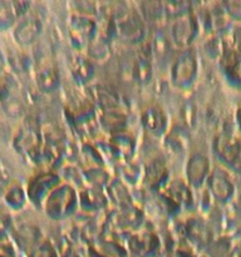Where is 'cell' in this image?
<instances>
[{"instance_id": "1", "label": "cell", "mask_w": 241, "mask_h": 257, "mask_svg": "<svg viewBox=\"0 0 241 257\" xmlns=\"http://www.w3.org/2000/svg\"><path fill=\"white\" fill-rule=\"evenodd\" d=\"M44 211L52 220H63L73 215L79 205L77 191L68 183L58 186L44 201Z\"/></svg>"}, {"instance_id": "2", "label": "cell", "mask_w": 241, "mask_h": 257, "mask_svg": "<svg viewBox=\"0 0 241 257\" xmlns=\"http://www.w3.org/2000/svg\"><path fill=\"white\" fill-rule=\"evenodd\" d=\"M112 27L114 35L128 43L142 42L146 34L142 18L137 10L132 8L118 10L112 17Z\"/></svg>"}, {"instance_id": "3", "label": "cell", "mask_w": 241, "mask_h": 257, "mask_svg": "<svg viewBox=\"0 0 241 257\" xmlns=\"http://www.w3.org/2000/svg\"><path fill=\"white\" fill-rule=\"evenodd\" d=\"M198 60L193 49H185L178 54L171 67V80L177 88H188L197 77Z\"/></svg>"}, {"instance_id": "4", "label": "cell", "mask_w": 241, "mask_h": 257, "mask_svg": "<svg viewBox=\"0 0 241 257\" xmlns=\"http://www.w3.org/2000/svg\"><path fill=\"white\" fill-rule=\"evenodd\" d=\"M43 143H44V138H43L42 132L34 123L23 124L14 137L15 150L34 162L40 161Z\"/></svg>"}, {"instance_id": "5", "label": "cell", "mask_w": 241, "mask_h": 257, "mask_svg": "<svg viewBox=\"0 0 241 257\" xmlns=\"http://www.w3.org/2000/svg\"><path fill=\"white\" fill-rule=\"evenodd\" d=\"M68 30H69V38L73 47L75 49L82 50L89 47V44L95 38L98 24L90 15L75 13L70 15Z\"/></svg>"}, {"instance_id": "6", "label": "cell", "mask_w": 241, "mask_h": 257, "mask_svg": "<svg viewBox=\"0 0 241 257\" xmlns=\"http://www.w3.org/2000/svg\"><path fill=\"white\" fill-rule=\"evenodd\" d=\"M60 185V177L53 171L38 173L28 183L27 196L34 205H42L53 190Z\"/></svg>"}, {"instance_id": "7", "label": "cell", "mask_w": 241, "mask_h": 257, "mask_svg": "<svg viewBox=\"0 0 241 257\" xmlns=\"http://www.w3.org/2000/svg\"><path fill=\"white\" fill-rule=\"evenodd\" d=\"M198 34V20L192 12L173 19L171 38L177 47L188 49Z\"/></svg>"}, {"instance_id": "8", "label": "cell", "mask_w": 241, "mask_h": 257, "mask_svg": "<svg viewBox=\"0 0 241 257\" xmlns=\"http://www.w3.org/2000/svg\"><path fill=\"white\" fill-rule=\"evenodd\" d=\"M191 186L185 181H168L161 188V197L171 207V210L178 212L181 207H190L192 205V193Z\"/></svg>"}, {"instance_id": "9", "label": "cell", "mask_w": 241, "mask_h": 257, "mask_svg": "<svg viewBox=\"0 0 241 257\" xmlns=\"http://www.w3.org/2000/svg\"><path fill=\"white\" fill-rule=\"evenodd\" d=\"M128 251L135 257H157L161 242L158 236L151 231H136L127 241Z\"/></svg>"}, {"instance_id": "10", "label": "cell", "mask_w": 241, "mask_h": 257, "mask_svg": "<svg viewBox=\"0 0 241 257\" xmlns=\"http://www.w3.org/2000/svg\"><path fill=\"white\" fill-rule=\"evenodd\" d=\"M216 156L230 166L241 155V138L232 131H222L213 141Z\"/></svg>"}, {"instance_id": "11", "label": "cell", "mask_w": 241, "mask_h": 257, "mask_svg": "<svg viewBox=\"0 0 241 257\" xmlns=\"http://www.w3.org/2000/svg\"><path fill=\"white\" fill-rule=\"evenodd\" d=\"M206 182L211 195L220 202H227L235 192V185L230 175L222 168H213Z\"/></svg>"}, {"instance_id": "12", "label": "cell", "mask_w": 241, "mask_h": 257, "mask_svg": "<svg viewBox=\"0 0 241 257\" xmlns=\"http://www.w3.org/2000/svg\"><path fill=\"white\" fill-rule=\"evenodd\" d=\"M43 30V23L35 15L27 14L17 23L14 28V38L18 44L27 45L33 44L39 38Z\"/></svg>"}, {"instance_id": "13", "label": "cell", "mask_w": 241, "mask_h": 257, "mask_svg": "<svg viewBox=\"0 0 241 257\" xmlns=\"http://www.w3.org/2000/svg\"><path fill=\"white\" fill-rule=\"evenodd\" d=\"M211 173L210 161L201 153L191 156L186 165V178L187 183L193 187H201L207 181Z\"/></svg>"}, {"instance_id": "14", "label": "cell", "mask_w": 241, "mask_h": 257, "mask_svg": "<svg viewBox=\"0 0 241 257\" xmlns=\"http://www.w3.org/2000/svg\"><path fill=\"white\" fill-rule=\"evenodd\" d=\"M141 123L143 128L153 136H162L167 131L168 119L162 108L158 105H148L141 114Z\"/></svg>"}, {"instance_id": "15", "label": "cell", "mask_w": 241, "mask_h": 257, "mask_svg": "<svg viewBox=\"0 0 241 257\" xmlns=\"http://www.w3.org/2000/svg\"><path fill=\"white\" fill-rule=\"evenodd\" d=\"M35 82L43 93L54 92L60 84V74L54 63L50 60L40 63L35 70Z\"/></svg>"}, {"instance_id": "16", "label": "cell", "mask_w": 241, "mask_h": 257, "mask_svg": "<svg viewBox=\"0 0 241 257\" xmlns=\"http://www.w3.org/2000/svg\"><path fill=\"white\" fill-rule=\"evenodd\" d=\"M28 2H4L0 0V30H8L29 12Z\"/></svg>"}, {"instance_id": "17", "label": "cell", "mask_w": 241, "mask_h": 257, "mask_svg": "<svg viewBox=\"0 0 241 257\" xmlns=\"http://www.w3.org/2000/svg\"><path fill=\"white\" fill-rule=\"evenodd\" d=\"M142 217L143 216L140 208L132 205L127 208H120L119 212H117L112 217V223L115 230L133 233L140 227Z\"/></svg>"}, {"instance_id": "18", "label": "cell", "mask_w": 241, "mask_h": 257, "mask_svg": "<svg viewBox=\"0 0 241 257\" xmlns=\"http://www.w3.org/2000/svg\"><path fill=\"white\" fill-rule=\"evenodd\" d=\"M152 49L151 45H143L136 55L133 64V78L140 84H147L152 78Z\"/></svg>"}, {"instance_id": "19", "label": "cell", "mask_w": 241, "mask_h": 257, "mask_svg": "<svg viewBox=\"0 0 241 257\" xmlns=\"http://www.w3.org/2000/svg\"><path fill=\"white\" fill-rule=\"evenodd\" d=\"M145 182L152 190L160 191L168 182V168L161 158L150 161L145 167Z\"/></svg>"}, {"instance_id": "20", "label": "cell", "mask_w": 241, "mask_h": 257, "mask_svg": "<svg viewBox=\"0 0 241 257\" xmlns=\"http://www.w3.org/2000/svg\"><path fill=\"white\" fill-rule=\"evenodd\" d=\"M185 235L191 245L205 247L211 242L212 233L208 226L200 218H190L185 225Z\"/></svg>"}, {"instance_id": "21", "label": "cell", "mask_w": 241, "mask_h": 257, "mask_svg": "<svg viewBox=\"0 0 241 257\" xmlns=\"http://www.w3.org/2000/svg\"><path fill=\"white\" fill-rule=\"evenodd\" d=\"M98 122L105 132L112 136L118 135L125 132L127 127V115L122 109L100 110L98 114Z\"/></svg>"}, {"instance_id": "22", "label": "cell", "mask_w": 241, "mask_h": 257, "mask_svg": "<svg viewBox=\"0 0 241 257\" xmlns=\"http://www.w3.org/2000/svg\"><path fill=\"white\" fill-rule=\"evenodd\" d=\"M70 74L78 84H87L94 77V64L85 55L77 54L70 59Z\"/></svg>"}, {"instance_id": "23", "label": "cell", "mask_w": 241, "mask_h": 257, "mask_svg": "<svg viewBox=\"0 0 241 257\" xmlns=\"http://www.w3.org/2000/svg\"><path fill=\"white\" fill-rule=\"evenodd\" d=\"M108 147L110 150V155L114 158H119L123 161H131L135 153V141L131 136L125 132L113 135L110 137Z\"/></svg>"}, {"instance_id": "24", "label": "cell", "mask_w": 241, "mask_h": 257, "mask_svg": "<svg viewBox=\"0 0 241 257\" xmlns=\"http://www.w3.org/2000/svg\"><path fill=\"white\" fill-rule=\"evenodd\" d=\"M63 156H64V147H63L62 142L55 137H47L44 138V143H43L42 156H40L39 162L45 163L48 167H55L60 163Z\"/></svg>"}, {"instance_id": "25", "label": "cell", "mask_w": 241, "mask_h": 257, "mask_svg": "<svg viewBox=\"0 0 241 257\" xmlns=\"http://www.w3.org/2000/svg\"><path fill=\"white\" fill-rule=\"evenodd\" d=\"M92 102L100 108V110L122 109V102L117 93L105 87L97 85L92 89Z\"/></svg>"}, {"instance_id": "26", "label": "cell", "mask_w": 241, "mask_h": 257, "mask_svg": "<svg viewBox=\"0 0 241 257\" xmlns=\"http://www.w3.org/2000/svg\"><path fill=\"white\" fill-rule=\"evenodd\" d=\"M80 207L84 211H98L105 203V196L98 187H88L78 193Z\"/></svg>"}, {"instance_id": "27", "label": "cell", "mask_w": 241, "mask_h": 257, "mask_svg": "<svg viewBox=\"0 0 241 257\" xmlns=\"http://www.w3.org/2000/svg\"><path fill=\"white\" fill-rule=\"evenodd\" d=\"M108 195L112 198L113 202L119 208H127L132 206V197L128 192V188L125 183L119 180H114L107 185Z\"/></svg>"}, {"instance_id": "28", "label": "cell", "mask_w": 241, "mask_h": 257, "mask_svg": "<svg viewBox=\"0 0 241 257\" xmlns=\"http://www.w3.org/2000/svg\"><path fill=\"white\" fill-rule=\"evenodd\" d=\"M4 201L13 210H20L24 207L27 201V193L23 190L22 186L17 182H12L8 185L4 191Z\"/></svg>"}, {"instance_id": "29", "label": "cell", "mask_w": 241, "mask_h": 257, "mask_svg": "<svg viewBox=\"0 0 241 257\" xmlns=\"http://www.w3.org/2000/svg\"><path fill=\"white\" fill-rule=\"evenodd\" d=\"M162 7L166 17L171 19H176L191 12V4L186 2H167L163 3Z\"/></svg>"}, {"instance_id": "30", "label": "cell", "mask_w": 241, "mask_h": 257, "mask_svg": "<svg viewBox=\"0 0 241 257\" xmlns=\"http://www.w3.org/2000/svg\"><path fill=\"white\" fill-rule=\"evenodd\" d=\"M13 89H14V79L12 74L0 68V102L5 103L10 99Z\"/></svg>"}, {"instance_id": "31", "label": "cell", "mask_w": 241, "mask_h": 257, "mask_svg": "<svg viewBox=\"0 0 241 257\" xmlns=\"http://www.w3.org/2000/svg\"><path fill=\"white\" fill-rule=\"evenodd\" d=\"M84 176L85 178L89 181L92 187L100 188V186L108 185V183L110 182L108 173L104 172L103 170H100V168H90V170L85 171Z\"/></svg>"}, {"instance_id": "32", "label": "cell", "mask_w": 241, "mask_h": 257, "mask_svg": "<svg viewBox=\"0 0 241 257\" xmlns=\"http://www.w3.org/2000/svg\"><path fill=\"white\" fill-rule=\"evenodd\" d=\"M168 45H170V40L166 37L165 33L160 30V32L156 33L155 38H153V43L151 45L152 54L157 55V57H165L168 53Z\"/></svg>"}, {"instance_id": "33", "label": "cell", "mask_w": 241, "mask_h": 257, "mask_svg": "<svg viewBox=\"0 0 241 257\" xmlns=\"http://www.w3.org/2000/svg\"><path fill=\"white\" fill-rule=\"evenodd\" d=\"M29 257H59V255L49 241H42L30 250Z\"/></svg>"}, {"instance_id": "34", "label": "cell", "mask_w": 241, "mask_h": 257, "mask_svg": "<svg viewBox=\"0 0 241 257\" xmlns=\"http://www.w3.org/2000/svg\"><path fill=\"white\" fill-rule=\"evenodd\" d=\"M166 145L173 151V152H182L186 147V138L180 132L173 131L166 140Z\"/></svg>"}, {"instance_id": "35", "label": "cell", "mask_w": 241, "mask_h": 257, "mask_svg": "<svg viewBox=\"0 0 241 257\" xmlns=\"http://www.w3.org/2000/svg\"><path fill=\"white\" fill-rule=\"evenodd\" d=\"M222 8L225 9L228 18L241 22V0H231V2L222 3Z\"/></svg>"}, {"instance_id": "36", "label": "cell", "mask_w": 241, "mask_h": 257, "mask_svg": "<svg viewBox=\"0 0 241 257\" xmlns=\"http://www.w3.org/2000/svg\"><path fill=\"white\" fill-rule=\"evenodd\" d=\"M123 176L127 180V182L131 183H136L138 180H140L141 176V170L138 167V165L132 162H128L127 165H125L123 167Z\"/></svg>"}, {"instance_id": "37", "label": "cell", "mask_w": 241, "mask_h": 257, "mask_svg": "<svg viewBox=\"0 0 241 257\" xmlns=\"http://www.w3.org/2000/svg\"><path fill=\"white\" fill-rule=\"evenodd\" d=\"M225 74L233 85L241 88V58L236 62V64L233 65V67H231L230 69L226 70Z\"/></svg>"}, {"instance_id": "38", "label": "cell", "mask_w": 241, "mask_h": 257, "mask_svg": "<svg viewBox=\"0 0 241 257\" xmlns=\"http://www.w3.org/2000/svg\"><path fill=\"white\" fill-rule=\"evenodd\" d=\"M8 228H9V217L5 215H0V240L7 233Z\"/></svg>"}, {"instance_id": "39", "label": "cell", "mask_w": 241, "mask_h": 257, "mask_svg": "<svg viewBox=\"0 0 241 257\" xmlns=\"http://www.w3.org/2000/svg\"><path fill=\"white\" fill-rule=\"evenodd\" d=\"M228 167H230L231 170H232L235 173H237V175H241V155L238 156V157L236 158L235 162L231 163Z\"/></svg>"}, {"instance_id": "40", "label": "cell", "mask_w": 241, "mask_h": 257, "mask_svg": "<svg viewBox=\"0 0 241 257\" xmlns=\"http://www.w3.org/2000/svg\"><path fill=\"white\" fill-rule=\"evenodd\" d=\"M236 122H237L238 128L241 130V105L237 108V112H236Z\"/></svg>"}, {"instance_id": "41", "label": "cell", "mask_w": 241, "mask_h": 257, "mask_svg": "<svg viewBox=\"0 0 241 257\" xmlns=\"http://www.w3.org/2000/svg\"><path fill=\"white\" fill-rule=\"evenodd\" d=\"M0 257H10L9 253L7 252H0Z\"/></svg>"}, {"instance_id": "42", "label": "cell", "mask_w": 241, "mask_h": 257, "mask_svg": "<svg viewBox=\"0 0 241 257\" xmlns=\"http://www.w3.org/2000/svg\"><path fill=\"white\" fill-rule=\"evenodd\" d=\"M0 59H2V49H0Z\"/></svg>"}, {"instance_id": "43", "label": "cell", "mask_w": 241, "mask_h": 257, "mask_svg": "<svg viewBox=\"0 0 241 257\" xmlns=\"http://www.w3.org/2000/svg\"><path fill=\"white\" fill-rule=\"evenodd\" d=\"M240 210H241V201H240Z\"/></svg>"}]
</instances>
